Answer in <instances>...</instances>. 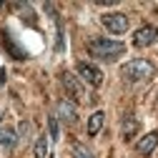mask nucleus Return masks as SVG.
<instances>
[{
    "label": "nucleus",
    "instance_id": "1",
    "mask_svg": "<svg viewBox=\"0 0 158 158\" xmlns=\"http://www.w3.org/2000/svg\"><path fill=\"white\" fill-rule=\"evenodd\" d=\"M88 53L98 60H115V58H121L126 53V45L121 40H110V38H93L88 40Z\"/></svg>",
    "mask_w": 158,
    "mask_h": 158
},
{
    "label": "nucleus",
    "instance_id": "2",
    "mask_svg": "<svg viewBox=\"0 0 158 158\" xmlns=\"http://www.w3.org/2000/svg\"><path fill=\"white\" fill-rule=\"evenodd\" d=\"M121 75L128 83H141V81H148V78L156 75V68H153L151 60H146V58H133V60H128L121 68Z\"/></svg>",
    "mask_w": 158,
    "mask_h": 158
},
{
    "label": "nucleus",
    "instance_id": "3",
    "mask_svg": "<svg viewBox=\"0 0 158 158\" xmlns=\"http://www.w3.org/2000/svg\"><path fill=\"white\" fill-rule=\"evenodd\" d=\"M75 70H78V78H81V81H85L90 88H101V83H103V73H101V68H98V65L81 60V63L75 65Z\"/></svg>",
    "mask_w": 158,
    "mask_h": 158
},
{
    "label": "nucleus",
    "instance_id": "4",
    "mask_svg": "<svg viewBox=\"0 0 158 158\" xmlns=\"http://www.w3.org/2000/svg\"><path fill=\"white\" fill-rule=\"evenodd\" d=\"M101 23H103L106 30H110V33H115V35L126 33L128 25H131V20H128L126 13H106V15L101 18Z\"/></svg>",
    "mask_w": 158,
    "mask_h": 158
},
{
    "label": "nucleus",
    "instance_id": "5",
    "mask_svg": "<svg viewBox=\"0 0 158 158\" xmlns=\"http://www.w3.org/2000/svg\"><path fill=\"white\" fill-rule=\"evenodd\" d=\"M156 40H158L156 25H141V28L133 33V45H135V48H151Z\"/></svg>",
    "mask_w": 158,
    "mask_h": 158
},
{
    "label": "nucleus",
    "instance_id": "6",
    "mask_svg": "<svg viewBox=\"0 0 158 158\" xmlns=\"http://www.w3.org/2000/svg\"><path fill=\"white\" fill-rule=\"evenodd\" d=\"M58 121H63L65 126H75L78 123V108L73 101L63 98L60 103H58Z\"/></svg>",
    "mask_w": 158,
    "mask_h": 158
},
{
    "label": "nucleus",
    "instance_id": "7",
    "mask_svg": "<svg viewBox=\"0 0 158 158\" xmlns=\"http://www.w3.org/2000/svg\"><path fill=\"white\" fill-rule=\"evenodd\" d=\"M60 85L65 88V93L73 98V101H81V98H83V88H81V83H78L75 75H70V73H60Z\"/></svg>",
    "mask_w": 158,
    "mask_h": 158
},
{
    "label": "nucleus",
    "instance_id": "8",
    "mask_svg": "<svg viewBox=\"0 0 158 158\" xmlns=\"http://www.w3.org/2000/svg\"><path fill=\"white\" fill-rule=\"evenodd\" d=\"M156 146H158V131H151V133H146L141 141L135 143V151L141 156H151L156 151Z\"/></svg>",
    "mask_w": 158,
    "mask_h": 158
},
{
    "label": "nucleus",
    "instance_id": "9",
    "mask_svg": "<svg viewBox=\"0 0 158 158\" xmlns=\"http://www.w3.org/2000/svg\"><path fill=\"white\" fill-rule=\"evenodd\" d=\"M18 141H20V135H18V131L8 128V126H0V146H3L5 151H13L18 146Z\"/></svg>",
    "mask_w": 158,
    "mask_h": 158
},
{
    "label": "nucleus",
    "instance_id": "10",
    "mask_svg": "<svg viewBox=\"0 0 158 158\" xmlns=\"http://www.w3.org/2000/svg\"><path fill=\"white\" fill-rule=\"evenodd\" d=\"M138 118L135 115H126L123 118V123H121V138L123 141H131V138H135V133H138Z\"/></svg>",
    "mask_w": 158,
    "mask_h": 158
},
{
    "label": "nucleus",
    "instance_id": "11",
    "mask_svg": "<svg viewBox=\"0 0 158 158\" xmlns=\"http://www.w3.org/2000/svg\"><path fill=\"white\" fill-rule=\"evenodd\" d=\"M50 135H38L35 138V148H33V153H35V158H50Z\"/></svg>",
    "mask_w": 158,
    "mask_h": 158
},
{
    "label": "nucleus",
    "instance_id": "12",
    "mask_svg": "<svg viewBox=\"0 0 158 158\" xmlns=\"http://www.w3.org/2000/svg\"><path fill=\"white\" fill-rule=\"evenodd\" d=\"M103 121H106V113H103V110H95V113L88 118V135H98V133H101Z\"/></svg>",
    "mask_w": 158,
    "mask_h": 158
},
{
    "label": "nucleus",
    "instance_id": "13",
    "mask_svg": "<svg viewBox=\"0 0 158 158\" xmlns=\"http://www.w3.org/2000/svg\"><path fill=\"white\" fill-rule=\"evenodd\" d=\"M3 43H5L8 50H13V58H15V60H25V53H23V50H18V45L10 40V35H8V33H5V38H3Z\"/></svg>",
    "mask_w": 158,
    "mask_h": 158
},
{
    "label": "nucleus",
    "instance_id": "14",
    "mask_svg": "<svg viewBox=\"0 0 158 158\" xmlns=\"http://www.w3.org/2000/svg\"><path fill=\"white\" fill-rule=\"evenodd\" d=\"M73 158H95V156H93V151H90L88 146L75 143V146H73Z\"/></svg>",
    "mask_w": 158,
    "mask_h": 158
},
{
    "label": "nucleus",
    "instance_id": "15",
    "mask_svg": "<svg viewBox=\"0 0 158 158\" xmlns=\"http://www.w3.org/2000/svg\"><path fill=\"white\" fill-rule=\"evenodd\" d=\"M33 121H20V126H18V135H20V138H25V141H28V138L33 135Z\"/></svg>",
    "mask_w": 158,
    "mask_h": 158
},
{
    "label": "nucleus",
    "instance_id": "16",
    "mask_svg": "<svg viewBox=\"0 0 158 158\" xmlns=\"http://www.w3.org/2000/svg\"><path fill=\"white\" fill-rule=\"evenodd\" d=\"M48 131H50V141H58V115L48 118Z\"/></svg>",
    "mask_w": 158,
    "mask_h": 158
},
{
    "label": "nucleus",
    "instance_id": "17",
    "mask_svg": "<svg viewBox=\"0 0 158 158\" xmlns=\"http://www.w3.org/2000/svg\"><path fill=\"white\" fill-rule=\"evenodd\" d=\"M0 8H3V3H0Z\"/></svg>",
    "mask_w": 158,
    "mask_h": 158
}]
</instances>
